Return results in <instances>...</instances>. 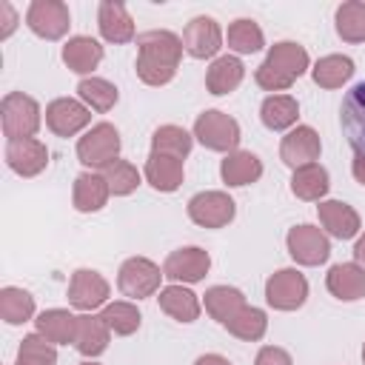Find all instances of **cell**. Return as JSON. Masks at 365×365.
I'll use <instances>...</instances> for the list:
<instances>
[{
    "label": "cell",
    "mask_w": 365,
    "mask_h": 365,
    "mask_svg": "<svg viewBox=\"0 0 365 365\" xmlns=\"http://www.w3.org/2000/svg\"><path fill=\"white\" fill-rule=\"evenodd\" d=\"M108 336L111 328L103 322V317L97 314H83L77 317V336H74V348L83 356H100L108 348Z\"/></svg>",
    "instance_id": "cell-21"
},
{
    "label": "cell",
    "mask_w": 365,
    "mask_h": 365,
    "mask_svg": "<svg viewBox=\"0 0 365 365\" xmlns=\"http://www.w3.org/2000/svg\"><path fill=\"white\" fill-rule=\"evenodd\" d=\"M0 14H3V26H0V40H6L14 29H17V14L11 9V3H0Z\"/></svg>",
    "instance_id": "cell-43"
},
{
    "label": "cell",
    "mask_w": 365,
    "mask_h": 365,
    "mask_svg": "<svg viewBox=\"0 0 365 365\" xmlns=\"http://www.w3.org/2000/svg\"><path fill=\"white\" fill-rule=\"evenodd\" d=\"M97 26H100V34L108 43H131L134 40V20H131L128 9L117 0H103L100 3Z\"/></svg>",
    "instance_id": "cell-20"
},
{
    "label": "cell",
    "mask_w": 365,
    "mask_h": 365,
    "mask_svg": "<svg viewBox=\"0 0 365 365\" xmlns=\"http://www.w3.org/2000/svg\"><path fill=\"white\" fill-rule=\"evenodd\" d=\"M6 163L14 174L20 177H37L46 165H48V148L37 140V137H29V140H11L6 145Z\"/></svg>",
    "instance_id": "cell-16"
},
{
    "label": "cell",
    "mask_w": 365,
    "mask_h": 365,
    "mask_svg": "<svg viewBox=\"0 0 365 365\" xmlns=\"http://www.w3.org/2000/svg\"><path fill=\"white\" fill-rule=\"evenodd\" d=\"M120 154V134L111 123H97L91 125L80 140H77V160L88 168H106L114 163Z\"/></svg>",
    "instance_id": "cell-4"
},
{
    "label": "cell",
    "mask_w": 365,
    "mask_h": 365,
    "mask_svg": "<svg viewBox=\"0 0 365 365\" xmlns=\"http://www.w3.org/2000/svg\"><path fill=\"white\" fill-rule=\"evenodd\" d=\"M0 117H3V134L11 140H29L40 128V106L34 97L23 91H9L0 103Z\"/></svg>",
    "instance_id": "cell-3"
},
{
    "label": "cell",
    "mask_w": 365,
    "mask_h": 365,
    "mask_svg": "<svg viewBox=\"0 0 365 365\" xmlns=\"http://www.w3.org/2000/svg\"><path fill=\"white\" fill-rule=\"evenodd\" d=\"M103 60V46L94 40V37H86V34H77L71 37L66 46H63V63L77 71V74H88L100 66Z\"/></svg>",
    "instance_id": "cell-22"
},
{
    "label": "cell",
    "mask_w": 365,
    "mask_h": 365,
    "mask_svg": "<svg viewBox=\"0 0 365 365\" xmlns=\"http://www.w3.org/2000/svg\"><path fill=\"white\" fill-rule=\"evenodd\" d=\"M137 77L145 86H165L180 66L182 57V40L174 31L157 29V31H145L137 37Z\"/></svg>",
    "instance_id": "cell-1"
},
{
    "label": "cell",
    "mask_w": 365,
    "mask_h": 365,
    "mask_svg": "<svg viewBox=\"0 0 365 365\" xmlns=\"http://www.w3.org/2000/svg\"><path fill=\"white\" fill-rule=\"evenodd\" d=\"M317 214H319L322 228H325L331 237H336V240H351V237L359 234V214H356L348 202L322 200L319 208H317Z\"/></svg>",
    "instance_id": "cell-18"
},
{
    "label": "cell",
    "mask_w": 365,
    "mask_h": 365,
    "mask_svg": "<svg viewBox=\"0 0 365 365\" xmlns=\"http://www.w3.org/2000/svg\"><path fill=\"white\" fill-rule=\"evenodd\" d=\"M83 365H97V362H83Z\"/></svg>",
    "instance_id": "cell-48"
},
{
    "label": "cell",
    "mask_w": 365,
    "mask_h": 365,
    "mask_svg": "<svg viewBox=\"0 0 365 365\" xmlns=\"http://www.w3.org/2000/svg\"><path fill=\"white\" fill-rule=\"evenodd\" d=\"M325 285L342 302L362 299L365 297V268L359 262H339V265H334L328 271Z\"/></svg>",
    "instance_id": "cell-19"
},
{
    "label": "cell",
    "mask_w": 365,
    "mask_h": 365,
    "mask_svg": "<svg viewBox=\"0 0 365 365\" xmlns=\"http://www.w3.org/2000/svg\"><path fill=\"white\" fill-rule=\"evenodd\" d=\"M328 171L319 165V163H311V165H302L294 171L291 177V191L294 197L305 200V202H322V197L328 194Z\"/></svg>",
    "instance_id": "cell-28"
},
{
    "label": "cell",
    "mask_w": 365,
    "mask_h": 365,
    "mask_svg": "<svg viewBox=\"0 0 365 365\" xmlns=\"http://www.w3.org/2000/svg\"><path fill=\"white\" fill-rule=\"evenodd\" d=\"M100 174L106 177L111 194H117V197H125V194H131V191L140 185V174H137V168H134L128 160H120V157H117L114 163H108Z\"/></svg>",
    "instance_id": "cell-41"
},
{
    "label": "cell",
    "mask_w": 365,
    "mask_h": 365,
    "mask_svg": "<svg viewBox=\"0 0 365 365\" xmlns=\"http://www.w3.org/2000/svg\"><path fill=\"white\" fill-rule=\"evenodd\" d=\"M165 274L160 271L157 262L145 259V257H131L120 265V277H117V288L131 297V299H143L160 291V279Z\"/></svg>",
    "instance_id": "cell-5"
},
{
    "label": "cell",
    "mask_w": 365,
    "mask_h": 365,
    "mask_svg": "<svg viewBox=\"0 0 365 365\" xmlns=\"http://www.w3.org/2000/svg\"><path fill=\"white\" fill-rule=\"evenodd\" d=\"M100 317L111 328V334H117V336H128V334H134L140 328V311H137L134 302H125V299L108 302Z\"/></svg>",
    "instance_id": "cell-39"
},
{
    "label": "cell",
    "mask_w": 365,
    "mask_h": 365,
    "mask_svg": "<svg viewBox=\"0 0 365 365\" xmlns=\"http://www.w3.org/2000/svg\"><path fill=\"white\" fill-rule=\"evenodd\" d=\"M314 74V83L322 86V88H339L342 83L351 80L354 74V60L345 57V54H328V57H319L317 66L311 68Z\"/></svg>",
    "instance_id": "cell-32"
},
{
    "label": "cell",
    "mask_w": 365,
    "mask_h": 365,
    "mask_svg": "<svg viewBox=\"0 0 365 365\" xmlns=\"http://www.w3.org/2000/svg\"><path fill=\"white\" fill-rule=\"evenodd\" d=\"M265 299L277 311H297L308 299V279L297 268H282L268 277L265 282Z\"/></svg>",
    "instance_id": "cell-6"
},
{
    "label": "cell",
    "mask_w": 365,
    "mask_h": 365,
    "mask_svg": "<svg viewBox=\"0 0 365 365\" xmlns=\"http://www.w3.org/2000/svg\"><path fill=\"white\" fill-rule=\"evenodd\" d=\"M288 254L299 265H319L331 257V242L317 225H294L285 237Z\"/></svg>",
    "instance_id": "cell-10"
},
{
    "label": "cell",
    "mask_w": 365,
    "mask_h": 365,
    "mask_svg": "<svg viewBox=\"0 0 365 365\" xmlns=\"http://www.w3.org/2000/svg\"><path fill=\"white\" fill-rule=\"evenodd\" d=\"M319 134L311 128V125H297L291 128L282 143H279V160L288 165V168H302V165H311L317 157H319Z\"/></svg>",
    "instance_id": "cell-15"
},
{
    "label": "cell",
    "mask_w": 365,
    "mask_h": 365,
    "mask_svg": "<svg viewBox=\"0 0 365 365\" xmlns=\"http://www.w3.org/2000/svg\"><path fill=\"white\" fill-rule=\"evenodd\" d=\"M237 205L225 191H200L188 200V217L202 228H222L234 220Z\"/></svg>",
    "instance_id": "cell-9"
},
{
    "label": "cell",
    "mask_w": 365,
    "mask_h": 365,
    "mask_svg": "<svg viewBox=\"0 0 365 365\" xmlns=\"http://www.w3.org/2000/svg\"><path fill=\"white\" fill-rule=\"evenodd\" d=\"M194 365H231L225 356H220V354H202Z\"/></svg>",
    "instance_id": "cell-44"
},
{
    "label": "cell",
    "mask_w": 365,
    "mask_h": 365,
    "mask_svg": "<svg viewBox=\"0 0 365 365\" xmlns=\"http://www.w3.org/2000/svg\"><path fill=\"white\" fill-rule=\"evenodd\" d=\"M194 137L211 151H234L240 143V125L222 111H202L194 123Z\"/></svg>",
    "instance_id": "cell-7"
},
{
    "label": "cell",
    "mask_w": 365,
    "mask_h": 365,
    "mask_svg": "<svg viewBox=\"0 0 365 365\" xmlns=\"http://www.w3.org/2000/svg\"><path fill=\"white\" fill-rule=\"evenodd\" d=\"M228 334H234L237 339H245V342H257L265 336L268 331V317L262 308H254V305H245L231 322H225Z\"/></svg>",
    "instance_id": "cell-34"
},
{
    "label": "cell",
    "mask_w": 365,
    "mask_h": 365,
    "mask_svg": "<svg viewBox=\"0 0 365 365\" xmlns=\"http://www.w3.org/2000/svg\"><path fill=\"white\" fill-rule=\"evenodd\" d=\"M336 34L345 43L365 40V3L362 0H348L336 9Z\"/></svg>",
    "instance_id": "cell-35"
},
{
    "label": "cell",
    "mask_w": 365,
    "mask_h": 365,
    "mask_svg": "<svg viewBox=\"0 0 365 365\" xmlns=\"http://www.w3.org/2000/svg\"><path fill=\"white\" fill-rule=\"evenodd\" d=\"M108 182L103 174H94V171H86L74 180V208L83 211V214H91V211H100L106 202H108Z\"/></svg>",
    "instance_id": "cell-24"
},
{
    "label": "cell",
    "mask_w": 365,
    "mask_h": 365,
    "mask_svg": "<svg viewBox=\"0 0 365 365\" xmlns=\"http://www.w3.org/2000/svg\"><path fill=\"white\" fill-rule=\"evenodd\" d=\"M108 282L103 274L91 268H77L68 282V302L80 311H94L100 305H108Z\"/></svg>",
    "instance_id": "cell-14"
},
{
    "label": "cell",
    "mask_w": 365,
    "mask_h": 365,
    "mask_svg": "<svg viewBox=\"0 0 365 365\" xmlns=\"http://www.w3.org/2000/svg\"><path fill=\"white\" fill-rule=\"evenodd\" d=\"M160 308L174 317L177 322H194L200 317V299L194 291L182 288V285H165L160 291Z\"/></svg>",
    "instance_id": "cell-30"
},
{
    "label": "cell",
    "mask_w": 365,
    "mask_h": 365,
    "mask_svg": "<svg viewBox=\"0 0 365 365\" xmlns=\"http://www.w3.org/2000/svg\"><path fill=\"white\" fill-rule=\"evenodd\" d=\"M339 123L348 137V145L354 148V157H365V80L345 94L339 108Z\"/></svg>",
    "instance_id": "cell-12"
},
{
    "label": "cell",
    "mask_w": 365,
    "mask_h": 365,
    "mask_svg": "<svg viewBox=\"0 0 365 365\" xmlns=\"http://www.w3.org/2000/svg\"><path fill=\"white\" fill-rule=\"evenodd\" d=\"M26 26L43 40H60L71 26L68 6L60 0H34L26 11Z\"/></svg>",
    "instance_id": "cell-8"
},
{
    "label": "cell",
    "mask_w": 365,
    "mask_h": 365,
    "mask_svg": "<svg viewBox=\"0 0 365 365\" xmlns=\"http://www.w3.org/2000/svg\"><path fill=\"white\" fill-rule=\"evenodd\" d=\"M242 77H245L242 60L225 54V57H217V60L211 63V68H208V74H205V88L220 97V94L234 91V88L242 83Z\"/></svg>",
    "instance_id": "cell-26"
},
{
    "label": "cell",
    "mask_w": 365,
    "mask_h": 365,
    "mask_svg": "<svg viewBox=\"0 0 365 365\" xmlns=\"http://www.w3.org/2000/svg\"><path fill=\"white\" fill-rule=\"evenodd\" d=\"M362 362H365V345H362Z\"/></svg>",
    "instance_id": "cell-47"
},
{
    "label": "cell",
    "mask_w": 365,
    "mask_h": 365,
    "mask_svg": "<svg viewBox=\"0 0 365 365\" xmlns=\"http://www.w3.org/2000/svg\"><path fill=\"white\" fill-rule=\"evenodd\" d=\"M265 46V34L262 29L248 20V17H240L228 26V48L237 51V54H254Z\"/></svg>",
    "instance_id": "cell-36"
},
{
    "label": "cell",
    "mask_w": 365,
    "mask_h": 365,
    "mask_svg": "<svg viewBox=\"0 0 365 365\" xmlns=\"http://www.w3.org/2000/svg\"><path fill=\"white\" fill-rule=\"evenodd\" d=\"M77 94H80V100L88 106V108H94V111H111L114 108V103H117V86H111L108 80H103V77H86V80H80V86H77Z\"/></svg>",
    "instance_id": "cell-37"
},
{
    "label": "cell",
    "mask_w": 365,
    "mask_h": 365,
    "mask_svg": "<svg viewBox=\"0 0 365 365\" xmlns=\"http://www.w3.org/2000/svg\"><path fill=\"white\" fill-rule=\"evenodd\" d=\"M191 143H194V137L185 128H180V125H160L154 131V137H151V151L182 160V157H188Z\"/></svg>",
    "instance_id": "cell-38"
},
{
    "label": "cell",
    "mask_w": 365,
    "mask_h": 365,
    "mask_svg": "<svg viewBox=\"0 0 365 365\" xmlns=\"http://www.w3.org/2000/svg\"><path fill=\"white\" fill-rule=\"evenodd\" d=\"M208 268H211V257L197 245L177 248L163 262V274L174 282H200L208 274Z\"/></svg>",
    "instance_id": "cell-13"
},
{
    "label": "cell",
    "mask_w": 365,
    "mask_h": 365,
    "mask_svg": "<svg viewBox=\"0 0 365 365\" xmlns=\"http://www.w3.org/2000/svg\"><path fill=\"white\" fill-rule=\"evenodd\" d=\"M351 171H354L356 182H362V185H365V157H354V163H351Z\"/></svg>",
    "instance_id": "cell-45"
},
{
    "label": "cell",
    "mask_w": 365,
    "mask_h": 365,
    "mask_svg": "<svg viewBox=\"0 0 365 365\" xmlns=\"http://www.w3.org/2000/svg\"><path fill=\"white\" fill-rule=\"evenodd\" d=\"M54 362H57L54 342H48V339L40 336V334H29V336H23L20 351H17V362H14V365H54Z\"/></svg>",
    "instance_id": "cell-40"
},
{
    "label": "cell",
    "mask_w": 365,
    "mask_h": 365,
    "mask_svg": "<svg viewBox=\"0 0 365 365\" xmlns=\"http://www.w3.org/2000/svg\"><path fill=\"white\" fill-rule=\"evenodd\" d=\"M220 174L228 185H251L262 177V163L257 154L251 151H231L222 165H220Z\"/></svg>",
    "instance_id": "cell-27"
},
{
    "label": "cell",
    "mask_w": 365,
    "mask_h": 365,
    "mask_svg": "<svg viewBox=\"0 0 365 365\" xmlns=\"http://www.w3.org/2000/svg\"><path fill=\"white\" fill-rule=\"evenodd\" d=\"M254 365H294V362H291V354H288L285 348L265 345V348H259V354H257Z\"/></svg>",
    "instance_id": "cell-42"
},
{
    "label": "cell",
    "mask_w": 365,
    "mask_h": 365,
    "mask_svg": "<svg viewBox=\"0 0 365 365\" xmlns=\"http://www.w3.org/2000/svg\"><path fill=\"white\" fill-rule=\"evenodd\" d=\"M182 46L197 60L214 57L222 48V31H220L217 20H211V17H194L185 26V31H182Z\"/></svg>",
    "instance_id": "cell-17"
},
{
    "label": "cell",
    "mask_w": 365,
    "mask_h": 365,
    "mask_svg": "<svg viewBox=\"0 0 365 365\" xmlns=\"http://www.w3.org/2000/svg\"><path fill=\"white\" fill-rule=\"evenodd\" d=\"M354 257H356V262L365 268V234L356 240V245H354Z\"/></svg>",
    "instance_id": "cell-46"
},
{
    "label": "cell",
    "mask_w": 365,
    "mask_h": 365,
    "mask_svg": "<svg viewBox=\"0 0 365 365\" xmlns=\"http://www.w3.org/2000/svg\"><path fill=\"white\" fill-rule=\"evenodd\" d=\"M305 68H308V51L299 43L282 40V43H274L271 46V51L259 63L254 80L265 91H285V88L294 86L297 77L305 74Z\"/></svg>",
    "instance_id": "cell-2"
},
{
    "label": "cell",
    "mask_w": 365,
    "mask_h": 365,
    "mask_svg": "<svg viewBox=\"0 0 365 365\" xmlns=\"http://www.w3.org/2000/svg\"><path fill=\"white\" fill-rule=\"evenodd\" d=\"M34 322H37V334L54 345H68L77 336V317L66 308H48Z\"/></svg>",
    "instance_id": "cell-25"
},
{
    "label": "cell",
    "mask_w": 365,
    "mask_h": 365,
    "mask_svg": "<svg viewBox=\"0 0 365 365\" xmlns=\"http://www.w3.org/2000/svg\"><path fill=\"white\" fill-rule=\"evenodd\" d=\"M88 123H91L88 106L80 103V100H74V97H57V100H51L46 106V125L57 137H74Z\"/></svg>",
    "instance_id": "cell-11"
},
{
    "label": "cell",
    "mask_w": 365,
    "mask_h": 365,
    "mask_svg": "<svg viewBox=\"0 0 365 365\" xmlns=\"http://www.w3.org/2000/svg\"><path fill=\"white\" fill-rule=\"evenodd\" d=\"M0 317L9 325H23L34 317V297L17 285H6L0 291Z\"/></svg>",
    "instance_id": "cell-33"
},
{
    "label": "cell",
    "mask_w": 365,
    "mask_h": 365,
    "mask_svg": "<svg viewBox=\"0 0 365 365\" xmlns=\"http://www.w3.org/2000/svg\"><path fill=\"white\" fill-rule=\"evenodd\" d=\"M145 180L157 191H165V194L168 191H177L182 185V160L151 151L148 160H145Z\"/></svg>",
    "instance_id": "cell-23"
},
{
    "label": "cell",
    "mask_w": 365,
    "mask_h": 365,
    "mask_svg": "<svg viewBox=\"0 0 365 365\" xmlns=\"http://www.w3.org/2000/svg\"><path fill=\"white\" fill-rule=\"evenodd\" d=\"M245 297L240 288H231V285H214L205 291V311L211 314V319L217 322H231L242 308H245Z\"/></svg>",
    "instance_id": "cell-29"
},
{
    "label": "cell",
    "mask_w": 365,
    "mask_h": 365,
    "mask_svg": "<svg viewBox=\"0 0 365 365\" xmlns=\"http://www.w3.org/2000/svg\"><path fill=\"white\" fill-rule=\"evenodd\" d=\"M259 117H262L265 128H271V131H285V128H291V125L297 123L299 106H297V100L288 97V94H271V97L262 100Z\"/></svg>",
    "instance_id": "cell-31"
}]
</instances>
